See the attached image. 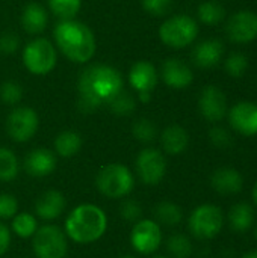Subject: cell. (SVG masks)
<instances>
[{"mask_svg": "<svg viewBox=\"0 0 257 258\" xmlns=\"http://www.w3.org/2000/svg\"><path fill=\"white\" fill-rule=\"evenodd\" d=\"M123 91V77L118 70L108 65H91L79 79V109L92 113L101 104H108Z\"/></svg>", "mask_w": 257, "mask_h": 258, "instance_id": "1", "label": "cell"}, {"mask_svg": "<svg viewBox=\"0 0 257 258\" xmlns=\"http://www.w3.org/2000/svg\"><path fill=\"white\" fill-rule=\"evenodd\" d=\"M108 230V216L95 204H79L74 207L64 224V231L70 240L79 245H89L100 240Z\"/></svg>", "mask_w": 257, "mask_h": 258, "instance_id": "2", "label": "cell"}, {"mask_svg": "<svg viewBox=\"0 0 257 258\" xmlns=\"http://www.w3.org/2000/svg\"><path fill=\"white\" fill-rule=\"evenodd\" d=\"M55 39L61 51L76 63L88 62L95 53V38L91 29L74 18L56 24Z\"/></svg>", "mask_w": 257, "mask_h": 258, "instance_id": "3", "label": "cell"}, {"mask_svg": "<svg viewBox=\"0 0 257 258\" xmlns=\"http://www.w3.org/2000/svg\"><path fill=\"white\" fill-rule=\"evenodd\" d=\"M95 186L101 195L111 200H121L133 190L135 177L126 165L109 163L98 171Z\"/></svg>", "mask_w": 257, "mask_h": 258, "instance_id": "4", "label": "cell"}, {"mask_svg": "<svg viewBox=\"0 0 257 258\" xmlns=\"http://www.w3.org/2000/svg\"><path fill=\"white\" fill-rule=\"evenodd\" d=\"M224 227V213L215 204L197 206L188 218V230L198 240L215 239Z\"/></svg>", "mask_w": 257, "mask_h": 258, "instance_id": "5", "label": "cell"}, {"mask_svg": "<svg viewBox=\"0 0 257 258\" xmlns=\"http://www.w3.org/2000/svg\"><path fill=\"white\" fill-rule=\"evenodd\" d=\"M32 249L36 258H65L68 252V237L55 224L38 227L32 237Z\"/></svg>", "mask_w": 257, "mask_h": 258, "instance_id": "6", "label": "cell"}, {"mask_svg": "<svg viewBox=\"0 0 257 258\" xmlns=\"http://www.w3.org/2000/svg\"><path fill=\"white\" fill-rule=\"evenodd\" d=\"M198 35V24L188 15H174L168 18L159 29V36L164 44L173 48L189 45Z\"/></svg>", "mask_w": 257, "mask_h": 258, "instance_id": "7", "label": "cell"}, {"mask_svg": "<svg viewBox=\"0 0 257 258\" xmlns=\"http://www.w3.org/2000/svg\"><path fill=\"white\" fill-rule=\"evenodd\" d=\"M23 62L32 74L45 76L56 65V51L50 41L45 38H36L24 47Z\"/></svg>", "mask_w": 257, "mask_h": 258, "instance_id": "8", "label": "cell"}, {"mask_svg": "<svg viewBox=\"0 0 257 258\" xmlns=\"http://www.w3.org/2000/svg\"><path fill=\"white\" fill-rule=\"evenodd\" d=\"M162 228L155 219H139L130 231V245L141 255L155 254L162 245Z\"/></svg>", "mask_w": 257, "mask_h": 258, "instance_id": "9", "label": "cell"}, {"mask_svg": "<svg viewBox=\"0 0 257 258\" xmlns=\"http://www.w3.org/2000/svg\"><path fill=\"white\" fill-rule=\"evenodd\" d=\"M136 175L144 184L156 186L167 174V159L156 148H144L135 162Z\"/></svg>", "mask_w": 257, "mask_h": 258, "instance_id": "10", "label": "cell"}, {"mask_svg": "<svg viewBox=\"0 0 257 258\" xmlns=\"http://www.w3.org/2000/svg\"><path fill=\"white\" fill-rule=\"evenodd\" d=\"M38 115L30 107L14 109L6 119V130L11 139L15 142H27L38 130Z\"/></svg>", "mask_w": 257, "mask_h": 258, "instance_id": "11", "label": "cell"}, {"mask_svg": "<svg viewBox=\"0 0 257 258\" xmlns=\"http://www.w3.org/2000/svg\"><path fill=\"white\" fill-rule=\"evenodd\" d=\"M227 35L230 41L245 44L257 38V15L251 11H239L227 21Z\"/></svg>", "mask_w": 257, "mask_h": 258, "instance_id": "12", "label": "cell"}, {"mask_svg": "<svg viewBox=\"0 0 257 258\" xmlns=\"http://www.w3.org/2000/svg\"><path fill=\"white\" fill-rule=\"evenodd\" d=\"M198 109L208 121L218 122L227 113V98L220 88L209 85L200 94Z\"/></svg>", "mask_w": 257, "mask_h": 258, "instance_id": "13", "label": "cell"}, {"mask_svg": "<svg viewBox=\"0 0 257 258\" xmlns=\"http://www.w3.org/2000/svg\"><path fill=\"white\" fill-rule=\"evenodd\" d=\"M229 122L235 132L242 136L257 135V104L242 101L235 104L229 112Z\"/></svg>", "mask_w": 257, "mask_h": 258, "instance_id": "14", "label": "cell"}, {"mask_svg": "<svg viewBox=\"0 0 257 258\" xmlns=\"http://www.w3.org/2000/svg\"><path fill=\"white\" fill-rule=\"evenodd\" d=\"M129 80H130V85L139 94L141 101L145 103V101L150 100V94L156 88V83H158V71L153 67V63H150L147 60H139V62H136L130 68Z\"/></svg>", "mask_w": 257, "mask_h": 258, "instance_id": "15", "label": "cell"}, {"mask_svg": "<svg viewBox=\"0 0 257 258\" xmlns=\"http://www.w3.org/2000/svg\"><path fill=\"white\" fill-rule=\"evenodd\" d=\"M24 171L33 178H44L56 169V157L47 148H35L24 157Z\"/></svg>", "mask_w": 257, "mask_h": 258, "instance_id": "16", "label": "cell"}, {"mask_svg": "<svg viewBox=\"0 0 257 258\" xmlns=\"http://www.w3.org/2000/svg\"><path fill=\"white\" fill-rule=\"evenodd\" d=\"M67 201L62 192L50 189L42 192L35 201V215L42 221H55L65 210Z\"/></svg>", "mask_w": 257, "mask_h": 258, "instance_id": "17", "label": "cell"}, {"mask_svg": "<svg viewBox=\"0 0 257 258\" xmlns=\"http://www.w3.org/2000/svg\"><path fill=\"white\" fill-rule=\"evenodd\" d=\"M162 79L173 89H185L192 83L194 74L185 62L171 57L162 65Z\"/></svg>", "mask_w": 257, "mask_h": 258, "instance_id": "18", "label": "cell"}, {"mask_svg": "<svg viewBox=\"0 0 257 258\" xmlns=\"http://www.w3.org/2000/svg\"><path fill=\"white\" fill-rule=\"evenodd\" d=\"M211 184L220 195H236L244 187V177L235 168H220L212 174Z\"/></svg>", "mask_w": 257, "mask_h": 258, "instance_id": "19", "label": "cell"}, {"mask_svg": "<svg viewBox=\"0 0 257 258\" xmlns=\"http://www.w3.org/2000/svg\"><path fill=\"white\" fill-rule=\"evenodd\" d=\"M224 54V47L218 39H208L200 42L194 51H192V59L195 65L201 68H211L215 67Z\"/></svg>", "mask_w": 257, "mask_h": 258, "instance_id": "20", "label": "cell"}, {"mask_svg": "<svg viewBox=\"0 0 257 258\" xmlns=\"http://www.w3.org/2000/svg\"><path fill=\"white\" fill-rule=\"evenodd\" d=\"M161 144L167 154H171V156L182 154L188 148V144H189L188 132L180 125H176V124L170 125L162 132Z\"/></svg>", "mask_w": 257, "mask_h": 258, "instance_id": "21", "label": "cell"}, {"mask_svg": "<svg viewBox=\"0 0 257 258\" xmlns=\"http://www.w3.org/2000/svg\"><path fill=\"white\" fill-rule=\"evenodd\" d=\"M227 221L235 233H247L254 225V209L248 203H238L230 207Z\"/></svg>", "mask_w": 257, "mask_h": 258, "instance_id": "22", "label": "cell"}, {"mask_svg": "<svg viewBox=\"0 0 257 258\" xmlns=\"http://www.w3.org/2000/svg\"><path fill=\"white\" fill-rule=\"evenodd\" d=\"M48 14L39 3H29L21 14V24L27 33L36 35L47 27Z\"/></svg>", "mask_w": 257, "mask_h": 258, "instance_id": "23", "label": "cell"}, {"mask_svg": "<svg viewBox=\"0 0 257 258\" xmlns=\"http://www.w3.org/2000/svg\"><path fill=\"white\" fill-rule=\"evenodd\" d=\"M155 221L164 227H177L183 221V210L173 201H161L153 209Z\"/></svg>", "mask_w": 257, "mask_h": 258, "instance_id": "24", "label": "cell"}, {"mask_svg": "<svg viewBox=\"0 0 257 258\" xmlns=\"http://www.w3.org/2000/svg\"><path fill=\"white\" fill-rule=\"evenodd\" d=\"M82 148V138L73 130H65L59 133L55 139V150L61 157H73Z\"/></svg>", "mask_w": 257, "mask_h": 258, "instance_id": "25", "label": "cell"}, {"mask_svg": "<svg viewBox=\"0 0 257 258\" xmlns=\"http://www.w3.org/2000/svg\"><path fill=\"white\" fill-rule=\"evenodd\" d=\"M38 219L35 215L27 213V212H18L14 218H12V224H11V230L12 233L20 237V239H30L33 237V234L38 230Z\"/></svg>", "mask_w": 257, "mask_h": 258, "instance_id": "26", "label": "cell"}, {"mask_svg": "<svg viewBox=\"0 0 257 258\" xmlns=\"http://www.w3.org/2000/svg\"><path fill=\"white\" fill-rule=\"evenodd\" d=\"M167 251L173 258H189L192 255L194 246L186 234L176 233L167 239Z\"/></svg>", "mask_w": 257, "mask_h": 258, "instance_id": "27", "label": "cell"}, {"mask_svg": "<svg viewBox=\"0 0 257 258\" xmlns=\"http://www.w3.org/2000/svg\"><path fill=\"white\" fill-rule=\"evenodd\" d=\"M20 171L18 159L9 148L0 147V181H12Z\"/></svg>", "mask_w": 257, "mask_h": 258, "instance_id": "28", "label": "cell"}, {"mask_svg": "<svg viewBox=\"0 0 257 258\" xmlns=\"http://www.w3.org/2000/svg\"><path fill=\"white\" fill-rule=\"evenodd\" d=\"M197 14H198V18H200L201 23H204L208 26H214V24H218L220 21L224 20L226 11L218 2L206 0L203 3H200V6L197 9Z\"/></svg>", "mask_w": 257, "mask_h": 258, "instance_id": "29", "label": "cell"}, {"mask_svg": "<svg viewBox=\"0 0 257 258\" xmlns=\"http://www.w3.org/2000/svg\"><path fill=\"white\" fill-rule=\"evenodd\" d=\"M52 12L61 20H71L80 9V0H48Z\"/></svg>", "mask_w": 257, "mask_h": 258, "instance_id": "30", "label": "cell"}, {"mask_svg": "<svg viewBox=\"0 0 257 258\" xmlns=\"http://www.w3.org/2000/svg\"><path fill=\"white\" fill-rule=\"evenodd\" d=\"M109 109L117 113V115H129L135 110V98L133 95H130L129 92H126L124 89L121 92H118L109 103H108Z\"/></svg>", "mask_w": 257, "mask_h": 258, "instance_id": "31", "label": "cell"}, {"mask_svg": "<svg viewBox=\"0 0 257 258\" xmlns=\"http://www.w3.org/2000/svg\"><path fill=\"white\" fill-rule=\"evenodd\" d=\"M132 133L133 136L139 141V142H144V144H150L156 139V135H158V130H156V125L150 121V119H138L133 125H132Z\"/></svg>", "mask_w": 257, "mask_h": 258, "instance_id": "32", "label": "cell"}, {"mask_svg": "<svg viewBox=\"0 0 257 258\" xmlns=\"http://www.w3.org/2000/svg\"><path fill=\"white\" fill-rule=\"evenodd\" d=\"M224 68L227 71L229 76L232 77H242L248 68V57L244 53H232L224 63Z\"/></svg>", "mask_w": 257, "mask_h": 258, "instance_id": "33", "label": "cell"}, {"mask_svg": "<svg viewBox=\"0 0 257 258\" xmlns=\"http://www.w3.org/2000/svg\"><path fill=\"white\" fill-rule=\"evenodd\" d=\"M120 215L127 222H138L142 216V207L136 200H124L120 206Z\"/></svg>", "mask_w": 257, "mask_h": 258, "instance_id": "34", "label": "cell"}, {"mask_svg": "<svg viewBox=\"0 0 257 258\" xmlns=\"http://www.w3.org/2000/svg\"><path fill=\"white\" fill-rule=\"evenodd\" d=\"M23 97V89L17 82H5L0 86V98L6 104H17Z\"/></svg>", "mask_w": 257, "mask_h": 258, "instance_id": "35", "label": "cell"}, {"mask_svg": "<svg viewBox=\"0 0 257 258\" xmlns=\"http://www.w3.org/2000/svg\"><path fill=\"white\" fill-rule=\"evenodd\" d=\"M18 213V201L11 194H0V219H12Z\"/></svg>", "mask_w": 257, "mask_h": 258, "instance_id": "36", "label": "cell"}, {"mask_svg": "<svg viewBox=\"0 0 257 258\" xmlns=\"http://www.w3.org/2000/svg\"><path fill=\"white\" fill-rule=\"evenodd\" d=\"M141 3L144 11L155 17H162L168 14L173 6V0H141Z\"/></svg>", "mask_w": 257, "mask_h": 258, "instance_id": "37", "label": "cell"}, {"mask_svg": "<svg viewBox=\"0 0 257 258\" xmlns=\"http://www.w3.org/2000/svg\"><path fill=\"white\" fill-rule=\"evenodd\" d=\"M209 139H211L212 145H215L217 148H227V147L232 145V136L223 127H214V128H211L209 130Z\"/></svg>", "mask_w": 257, "mask_h": 258, "instance_id": "38", "label": "cell"}, {"mask_svg": "<svg viewBox=\"0 0 257 258\" xmlns=\"http://www.w3.org/2000/svg\"><path fill=\"white\" fill-rule=\"evenodd\" d=\"M18 45H20V39L15 33L6 32L0 35V53H5V54L15 53Z\"/></svg>", "mask_w": 257, "mask_h": 258, "instance_id": "39", "label": "cell"}, {"mask_svg": "<svg viewBox=\"0 0 257 258\" xmlns=\"http://www.w3.org/2000/svg\"><path fill=\"white\" fill-rule=\"evenodd\" d=\"M11 242H12L11 230L5 224L0 222V257H3L8 252V249L11 246Z\"/></svg>", "mask_w": 257, "mask_h": 258, "instance_id": "40", "label": "cell"}, {"mask_svg": "<svg viewBox=\"0 0 257 258\" xmlns=\"http://www.w3.org/2000/svg\"><path fill=\"white\" fill-rule=\"evenodd\" d=\"M241 258H257V249L254 251H248V252H245L244 255Z\"/></svg>", "mask_w": 257, "mask_h": 258, "instance_id": "41", "label": "cell"}, {"mask_svg": "<svg viewBox=\"0 0 257 258\" xmlns=\"http://www.w3.org/2000/svg\"><path fill=\"white\" fill-rule=\"evenodd\" d=\"M251 198H253V203H254V206L257 207V181L256 184L253 186V192H251Z\"/></svg>", "mask_w": 257, "mask_h": 258, "instance_id": "42", "label": "cell"}, {"mask_svg": "<svg viewBox=\"0 0 257 258\" xmlns=\"http://www.w3.org/2000/svg\"><path fill=\"white\" fill-rule=\"evenodd\" d=\"M120 258H136L135 255H130V254H127V255H123V257H120Z\"/></svg>", "mask_w": 257, "mask_h": 258, "instance_id": "43", "label": "cell"}, {"mask_svg": "<svg viewBox=\"0 0 257 258\" xmlns=\"http://www.w3.org/2000/svg\"><path fill=\"white\" fill-rule=\"evenodd\" d=\"M254 239H256V242H257V225H256V228H254Z\"/></svg>", "mask_w": 257, "mask_h": 258, "instance_id": "44", "label": "cell"}, {"mask_svg": "<svg viewBox=\"0 0 257 258\" xmlns=\"http://www.w3.org/2000/svg\"><path fill=\"white\" fill-rule=\"evenodd\" d=\"M153 258H168V257H164V255H158V257H153Z\"/></svg>", "mask_w": 257, "mask_h": 258, "instance_id": "45", "label": "cell"}]
</instances>
